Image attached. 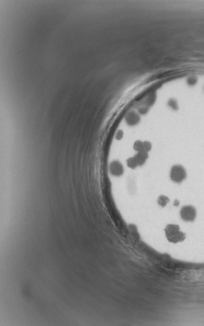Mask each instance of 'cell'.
Wrapping results in <instances>:
<instances>
[{"instance_id": "6", "label": "cell", "mask_w": 204, "mask_h": 326, "mask_svg": "<svg viewBox=\"0 0 204 326\" xmlns=\"http://www.w3.org/2000/svg\"><path fill=\"white\" fill-rule=\"evenodd\" d=\"M169 105L170 107H171L172 108H173V109L176 110V109H178V104H177V102H176V101L175 100L171 99L169 102Z\"/></svg>"}, {"instance_id": "3", "label": "cell", "mask_w": 204, "mask_h": 326, "mask_svg": "<svg viewBox=\"0 0 204 326\" xmlns=\"http://www.w3.org/2000/svg\"><path fill=\"white\" fill-rule=\"evenodd\" d=\"M180 216L185 221H193L196 216V209L193 206H185L180 210Z\"/></svg>"}, {"instance_id": "8", "label": "cell", "mask_w": 204, "mask_h": 326, "mask_svg": "<svg viewBox=\"0 0 204 326\" xmlns=\"http://www.w3.org/2000/svg\"><path fill=\"white\" fill-rule=\"evenodd\" d=\"M178 203H179V202H178V201H177V200H176V201H175V203H174V205H176V204H178Z\"/></svg>"}, {"instance_id": "4", "label": "cell", "mask_w": 204, "mask_h": 326, "mask_svg": "<svg viewBox=\"0 0 204 326\" xmlns=\"http://www.w3.org/2000/svg\"><path fill=\"white\" fill-rule=\"evenodd\" d=\"M110 171L112 175L119 176L124 173V168L120 162L115 160V161H113L110 165Z\"/></svg>"}, {"instance_id": "2", "label": "cell", "mask_w": 204, "mask_h": 326, "mask_svg": "<svg viewBox=\"0 0 204 326\" xmlns=\"http://www.w3.org/2000/svg\"><path fill=\"white\" fill-rule=\"evenodd\" d=\"M187 177V172L185 168L181 165H174L171 168L170 177L175 182H182Z\"/></svg>"}, {"instance_id": "5", "label": "cell", "mask_w": 204, "mask_h": 326, "mask_svg": "<svg viewBox=\"0 0 204 326\" xmlns=\"http://www.w3.org/2000/svg\"><path fill=\"white\" fill-rule=\"evenodd\" d=\"M169 202V199L165 195H160L158 199V203L162 207H164Z\"/></svg>"}, {"instance_id": "7", "label": "cell", "mask_w": 204, "mask_h": 326, "mask_svg": "<svg viewBox=\"0 0 204 326\" xmlns=\"http://www.w3.org/2000/svg\"><path fill=\"white\" fill-rule=\"evenodd\" d=\"M196 82V79H194V78L192 77V78H190V79L188 80V84L189 85H194L195 84Z\"/></svg>"}, {"instance_id": "1", "label": "cell", "mask_w": 204, "mask_h": 326, "mask_svg": "<svg viewBox=\"0 0 204 326\" xmlns=\"http://www.w3.org/2000/svg\"><path fill=\"white\" fill-rule=\"evenodd\" d=\"M165 235L170 242L176 243L184 241L185 239V234L180 231L177 224H170L165 229Z\"/></svg>"}]
</instances>
